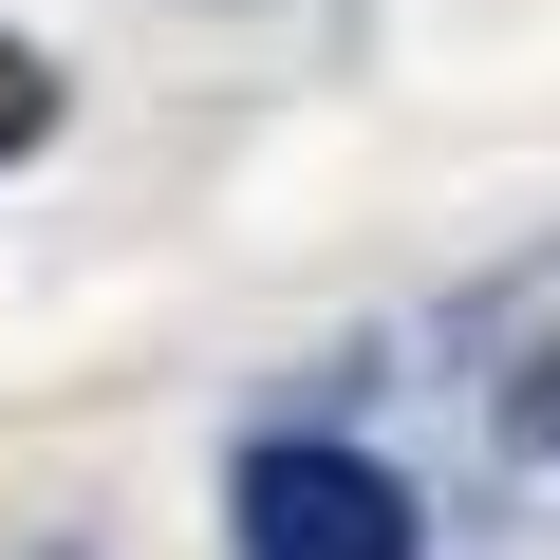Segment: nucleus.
Listing matches in <instances>:
<instances>
[{
	"mask_svg": "<svg viewBox=\"0 0 560 560\" xmlns=\"http://www.w3.org/2000/svg\"><path fill=\"white\" fill-rule=\"evenodd\" d=\"M224 541L243 560H430V486L355 430H243L224 448Z\"/></svg>",
	"mask_w": 560,
	"mask_h": 560,
	"instance_id": "1",
	"label": "nucleus"
},
{
	"mask_svg": "<svg viewBox=\"0 0 560 560\" xmlns=\"http://www.w3.org/2000/svg\"><path fill=\"white\" fill-rule=\"evenodd\" d=\"M504 448H523V467H541V486H560V337H541V355H523V374H504Z\"/></svg>",
	"mask_w": 560,
	"mask_h": 560,
	"instance_id": "3",
	"label": "nucleus"
},
{
	"mask_svg": "<svg viewBox=\"0 0 560 560\" xmlns=\"http://www.w3.org/2000/svg\"><path fill=\"white\" fill-rule=\"evenodd\" d=\"M57 131H75V75H57V57L20 38V20H0V168H38Z\"/></svg>",
	"mask_w": 560,
	"mask_h": 560,
	"instance_id": "2",
	"label": "nucleus"
}]
</instances>
